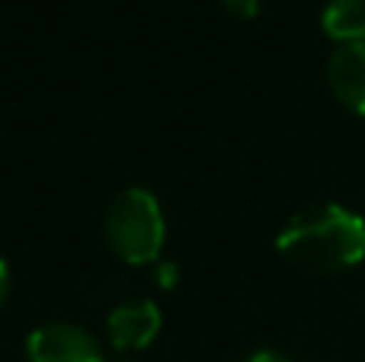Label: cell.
Segmentation results:
<instances>
[{"instance_id":"1","label":"cell","mask_w":365,"mask_h":362,"mask_svg":"<svg viewBox=\"0 0 365 362\" xmlns=\"http://www.w3.org/2000/svg\"><path fill=\"white\" fill-rule=\"evenodd\" d=\"M276 250L304 273L334 276L365 260V218L346 205L304 209L279 231Z\"/></svg>"},{"instance_id":"2","label":"cell","mask_w":365,"mask_h":362,"mask_svg":"<svg viewBox=\"0 0 365 362\" xmlns=\"http://www.w3.org/2000/svg\"><path fill=\"white\" fill-rule=\"evenodd\" d=\"M106 244L128 267H151L160 260L167 244V222L154 192L132 186L119 192L106 212Z\"/></svg>"},{"instance_id":"3","label":"cell","mask_w":365,"mask_h":362,"mask_svg":"<svg viewBox=\"0 0 365 362\" xmlns=\"http://www.w3.org/2000/svg\"><path fill=\"white\" fill-rule=\"evenodd\" d=\"M29 362H103V346L87 327L51 321L29 333L26 340Z\"/></svg>"},{"instance_id":"4","label":"cell","mask_w":365,"mask_h":362,"mask_svg":"<svg viewBox=\"0 0 365 362\" xmlns=\"http://www.w3.org/2000/svg\"><path fill=\"white\" fill-rule=\"evenodd\" d=\"M160 327H164L160 308L148 299L125 301V305L113 308V314L106 318L109 343L119 353H138L145 346H151L158 340Z\"/></svg>"},{"instance_id":"5","label":"cell","mask_w":365,"mask_h":362,"mask_svg":"<svg viewBox=\"0 0 365 362\" xmlns=\"http://www.w3.org/2000/svg\"><path fill=\"white\" fill-rule=\"evenodd\" d=\"M327 83L343 106L365 115V42L336 45L327 61Z\"/></svg>"},{"instance_id":"6","label":"cell","mask_w":365,"mask_h":362,"mask_svg":"<svg viewBox=\"0 0 365 362\" xmlns=\"http://www.w3.org/2000/svg\"><path fill=\"white\" fill-rule=\"evenodd\" d=\"M321 26L336 45L365 42V0H327Z\"/></svg>"},{"instance_id":"7","label":"cell","mask_w":365,"mask_h":362,"mask_svg":"<svg viewBox=\"0 0 365 362\" xmlns=\"http://www.w3.org/2000/svg\"><path fill=\"white\" fill-rule=\"evenodd\" d=\"M221 6L240 19H253L259 13V0H221Z\"/></svg>"},{"instance_id":"8","label":"cell","mask_w":365,"mask_h":362,"mask_svg":"<svg viewBox=\"0 0 365 362\" xmlns=\"http://www.w3.org/2000/svg\"><path fill=\"white\" fill-rule=\"evenodd\" d=\"M154 273H158V282H160V289H173L180 282V267L177 263H170V260H164V263H154Z\"/></svg>"},{"instance_id":"9","label":"cell","mask_w":365,"mask_h":362,"mask_svg":"<svg viewBox=\"0 0 365 362\" xmlns=\"http://www.w3.org/2000/svg\"><path fill=\"white\" fill-rule=\"evenodd\" d=\"M10 289H13V273H10V263L0 257V308L6 305V299H10Z\"/></svg>"},{"instance_id":"10","label":"cell","mask_w":365,"mask_h":362,"mask_svg":"<svg viewBox=\"0 0 365 362\" xmlns=\"http://www.w3.org/2000/svg\"><path fill=\"white\" fill-rule=\"evenodd\" d=\"M244 362H289V359H285L279 350H257V353H250Z\"/></svg>"}]
</instances>
